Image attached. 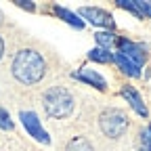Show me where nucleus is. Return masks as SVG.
I'll list each match as a JSON object with an SVG mask.
<instances>
[{"label":"nucleus","mask_w":151,"mask_h":151,"mask_svg":"<svg viewBox=\"0 0 151 151\" xmlns=\"http://www.w3.org/2000/svg\"><path fill=\"white\" fill-rule=\"evenodd\" d=\"M13 76L23 84H36L44 76V59L32 48L19 50L13 59Z\"/></svg>","instance_id":"obj_1"},{"label":"nucleus","mask_w":151,"mask_h":151,"mask_svg":"<svg viewBox=\"0 0 151 151\" xmlns=\"http://www.w3.org/2000/svg\"><path fill=\"white\" fill-rule=\"evenodd\" d=\"M44 109L55 120L67 118L71 113V109H73V97L69 94L67 88H61V86L48 88L44 92Z\"/></svg>","instance_id":"obj_2"},{"label":"nucleus","mask_w":151,"mask_h":151,"mask_svg":"<svg viewBox=\"0 0 151 151\" xmlns=\"http://www.w3.org/2000/svg\"><path fill=\"white\" fill-rule=\"evenodd\" d=\"M99 126L103 130V134H107L109 139H118L128 128V118L120 109H105L99 118Z\"/></svg>","instance_id":"obj_3"},{"label":"nucleus","mask_w":151,"mask_h":151,"mask_svg":"<svg viewBox=\"0 0 151 151\" xmlns=\"http://www.w3.org/2000/svg\"><path fill=\"white\" fill-rule=\"evenodd\" d=\"M19 118H21L23 126L27 128V132H29L34 139H38L40 143H48L50 141L48 134H46V130L40 126V120H38V116H36L34 111H21V113H19Z\"/></svg>","instance_id":"obj_4"},{"label":"nucleus","mask_w":151,"mask_h":151,"mask_svg":"<svg viewBox=\"0 0 151 151\" xmlns=\"http://www.w3.org/2000/svg\"><path fill=\"white\" fill-rule=\"evenodd\" d=\"M118 42V52L122 55V57H126L128 61H132L134 65H143V61H145V50H143V46H139V44H134V42H130V40H116Z\"/></svg>","instance_id":"obj_5"},{"label":"nucleus","mask_w":151,"mask_h":151,"mask_svg":"<svg viewBox=\"0 0 151 151\" xmlns=\"http://www.w3.org/2000/svg\"><path fill=\"white\" fill-rule=\"evenodd\" d=\"M80 15L86 17L88 21L94 23V25H101V27H113V19H111V15H109L107 11H103V9H97V6H84V9L80 11Z\"/></svg>","instance_id":"obj_6"},{"label":"nucleus","mask_w":151,"mask_h":151,"mask_svg":"<svg viewBox=\"0 0 151 151\" xmlns=\"http://www.w3.org/2000/svg\"><path fill=\"white\" fill-rule=\"evenodd\" d=\"M122 9L134 13L137 17H151V2H143V0H139V2H134V0H120L118 2Z\"/></svg>","instance_id":"obj_7"},{"label":"nucleus","mask_w":151,"mask_h":151,"mask_svg":"<svg viewBox=\"0 0 151 151\" xmlns=\"http://www.w3.org/2000/svg\"><path fill=\"white\" fill-rule=\"evenodd\" d=\"M76 78L82 80V82H88L90 86L99 88V90H105V88H107L105 78H103V76H99L97 71H92V69H80L78 73H76Z\"/></svg>","instance_id":"obj_8"},{"label":"nucleus","mask_w":151,"mask_h":151,"mask_svg":"<svg viewBox=\"0 0 151 151\" xmlns=\"http://www.w3.org/2000/svg\"><path fill=\"white\" fill-rule=\"evenodd\" d=\"M122 97H124L132 107H134V111L139 113V116H143V118L147 116V107L143 105V99L139 97V92H134L132 88H124V90H122Z\"/></svg>","instance_id":"obj_9"},{"label":"nucleus","mask_w":151,"mask_h":151,"mask_svg":"<svg viewBox=\"0 0 151 151\" xmlns=\"http://www.w3.org/2000/svg\"><path fill=\"white\" fill-rule=\"evenodd\" d=\"M116 61H118V65H120V67H122L128 76H139V73H141V67H139V65H134L132 61H128L126 57H122L120 52L116 55Z\"/></svg>","instance_id":"obj_10"},{"label":"nucleus","mask_w":151,"mask_h":151,"mask_svg":"<svg viewBox=\"0 0 151 151\" xmlns=\"http://www.w3.org/2000/svg\"><path fill=\"white\" fill-rule=\"evenodd\" d=\"M55 13H57V15H59V17L63 19V21H67V23H71L73 27H78V29H80V27L84 25V23H82V21H80V19H78V17H76V15L71 13V11H65L63 6H57V9H55Z\"/></svg>","instance_id":"obj_11"},{"label":"nucleus","mask_w":151,"mask_h":151,"mask_svg":"<svg viewBox=\"0 0 151 151\" xmlns=\"http://www.w3.org/2000/svg\"><path fill=\"white\" fill-rule=\"evenodd\" d=\"M65 151H92V145L86 139H82V137H76V139L69 141V145H67Z\"/></svg>","instance_id":"obj_12"},{"label":"nucleus","mask_w":151,"mask_h":151,"mask_svg":"<svg viewBox=\"0 0 151 151\" xmlns=\"http://www.w3.org/2000/svg\"><path fill=\"white\" fill-rule=\"evenodd\" d=\"M94 38H97L99 46H103V50H107L113 42H116V36H113L111 32H99V34H94Z\"/></svg>","instance_id":"obj_13"},{"label":"nucleus","mask_w":151,"mask_h":151,"mask_svg":"<svg viewBox=\"0 0 151 151\" xmlns=\"http://www.w3.org/2000/svg\"><path fill=\"white\" fill-rule=\"evenodd\" d=\"M88 57H90L92 61H99V63H109V61H113L111 52H109V50H103V48H94V50H90Z\"/></svg>","instance_id":"obj_14"},{"label":"nucleus","mask_w":151,"mask_h":151,"mask_svg":"<svg viewBox=\"0 0 151 151\" xmlns=\"http://www.w3.org/2000/svg\"><path fill=\"white\" fill-rule=\"evenodd\" d=\"M141 143H143V149L141 151H151V126L141 132Z\"/></svg>","instance_id":"obj_15"},{"label":"nucleus","mask_w":151,"mask_h":151,"mask_svg":"<svg viewBox=\"0 0 151 151\" xmlns=\"http://www.w3.org/2000/svg\"><path fill=\"white\" fill-rule=\"evenodd\" d=\"M0 128H4V130H11L13 128V122H11L9 113L4 109H0Z\"/></svg>","instance_id":"obj_16"},{"label":"nucleus","mask_w":151,"mask_h":151,"mask_svg":"<svg viewBox=\"0 0 151 151\" xmlns=\"http://www.w3.org/2000/svg\"><path fill=\"white\" fill-rule=\"evenodd\" d=\"M17 4H19V6H23V9H27V11H34V4H29L27 0H19Z\"/></svg>","instance_id":"obj_17"},{"label":"nucleus","mask_w":151,"mask_h":151,"mask_svg":"<svg viewBox=\"0 0 151 151\" xmlns=\"http://www.w3.org/2000/svg\"><path fill=\"white\" fill-rule=\"evenodd\" d=\"M2 55H4V42H2V38H0V59H2Z\"/></svg>","instance_id":"obj_18"},{"label":"nucleus","mask_w":151,"mask_h":151,"mask_svg":"<svg viewBox=\"0 0 151 151\" xmlns=\"http://www.w3.org/2000/svg\"><path fill=\"white\" fill-rule=\"evenodd\" d=\"M0 21H2V13H0Z\"/></svg>","instance_id":"obj_19"}]
</instances>
